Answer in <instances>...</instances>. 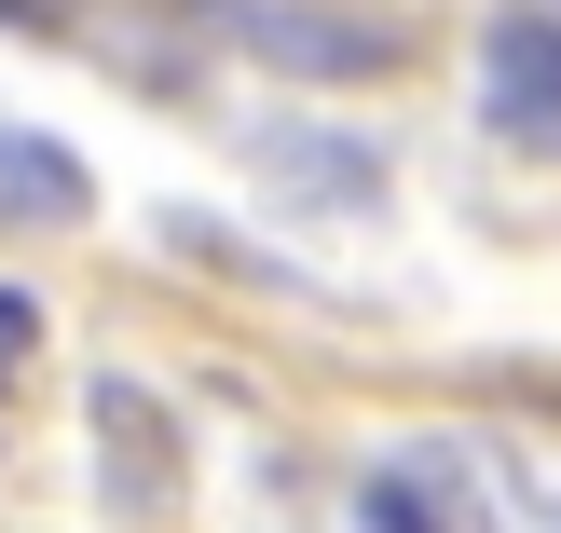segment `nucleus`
Wrapping results in <instances>:
<instances>
[{
    "label": "nucleus",
    "instance_id": "1",
    "mask_svg": "<svg viewBox=\"0 0 561 533\" xmlns=\"http://www.w3.org/2000/svg\"><path fill=\"white\" fill-rule=\"evenodd\" d=\"M206 27L247 42V55H274V69H301V82H383L398 69V27L316 14V0H206Z\"/></svg>",
    "mask_w": 561,
    "mask_h": 533
},
{
    "label": "nucleus",
    "instance_id": "2",
    "mask_svg": "<svg viewBox=\"0 0 561 533\" xmlns=\"http://www.w3.org/2000/svg\"><path fill=\"white\" fill-rule=\"evenodd\" d=\"M480 124L520 151H561V27L548 14H493L480 42Z\"/></svg>",
    "mask_w": 561,
    "mask_h": 533
},
{
    "label": "nucleus",
    "instance_id": "3",
    "mask_svg": "<svg viewBox=\"0 0 561 533\" xmlns=\"http://www.w3.org/2000/svg\"><path fill=\"white\" fill-rule=\"evenodd\" d=\"M261 178H288L301 206H370L383 151H356V137H316V124H261Z\"/></svg>",
    "mask_w": 561,
    "mask_h": 533
},
{
    "label": "nucleus",
    "instance_id": "4",
    "mask_svg": "<svg viewBox=\"0 0 561 533\" xmlns=\"http://www.w3.org/2000/svg\"><path fill=\"white\" fill-rule=\"evenodd\" d=\"M96 452H110V493H124V507H164L179 438L151 425V397H137V383H96Z\"/></svg>",
    "mask_w": 561,
    "mask_h": 533
},
{
    "label": "nucleus",
    "instance_id": "5",
    "mask_svg": "<svg viewBox=\"0 0 561 533\" xmlns=\"http://www.w3.org/2000/svg\"><path fill=\"white\" fill-rule=\"evenodd\" d=\"M96 192H82V151H55V137H0V219H82Z\"/></svg>",
    "mask_w": 561,
    "mask_h": 533
},
{
    "label": "nucleus",
    "instance_id": "6",
    "mask_svg": "<svg viewBox=\"0 0 561 533\" xmlns=\"http://www.w3.org/2000/svg\"><path fill=\"white\" fill-rule=\"evenodd\" d=\"M356 520H370V533H453V520H438V493L411 479V465H398V479H370V493H356Z\"/></svg>",
    "mask_w": 561,
    "mask_h": 533
},
{
    "label": "nucleus",
    "instance_id": "7",
    "mask_svg": "<svg viewBox=\"0 0 561 533\" xmlns=\"http://www.w3.org/2000/svg\"><path fill=\"white\" fill-rule=\"evenodd\" d=\"M27 343H42V301H27V288H0V370H27Z\"/></svg>",
    "mask_w": 561,
    "mask_h": 533
}]
</instances>
